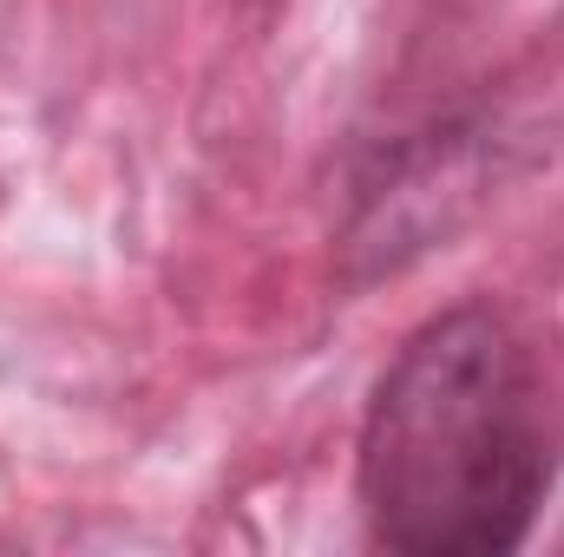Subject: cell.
Instances as JSON below:
<instances>
[{
  "label": "cell",
  "mask_w": 564,
  "mask_h": 557,
  "mask_svg": "<svg viewBox=\"0 0 564 557\" xmlns=\"http://www.w3.org/2000/svg\"><path fill=\"white\" fill-rule=\"evenodd\" d=\"M552 479L525 341L492 308H446L394 354L361 426V505L381 545L492 557L532 532Z\"/></svg>",
  "instance_id": "cell-1"
}]
</instances>
